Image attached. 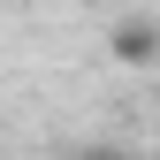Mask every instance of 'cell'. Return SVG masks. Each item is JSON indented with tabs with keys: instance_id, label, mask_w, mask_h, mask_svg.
<instances>
[{
	"instance_id": "obj_1",
	"label": "cell",
	"mask_w": 160,
	"mask_h": 160,
	"mask_svg": "<svg viewBox=\"0 0 160 160\" xmlns=\"http://www.w3.org/2000/svg\"><path fill=\"white\" fill-rule=\"evenodd\" d=\"M107 53L122 69H160V15H122L107 31Z\"/></svg>"
},
{
	"instance_id": "obj_2",
	"label": "cell",
	"mask_w": 160,
	"mask_h": 160,
	"mask_svg": "<svg viewBox=\"0 0 160 160\" xmlns=\"http://www.w3.org/2000/svg\"><path fill=\"white\" fill-rule=\"evenodd\" d=\"M69 160H130V152H114V145H76Z\"/></svg>"
},
{
	"instance_id": "obj_3",
	"label": "cell",
	"mask_w": 160,
	"mask_h": 160,
	"mask_svg": "<svg viewBox=\"0 0 160 160\" xmlns=\"http://www.w3.org/2000/svg\"><path fill=\"white\" fill-rule=\"evenodd\" d=\"M152 160H160V145H152Z\"/></svg>"
}]
</instances>
